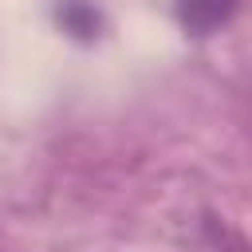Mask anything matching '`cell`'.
<instances>
[{"instance_id": "1", "label": "cell", "mask_w": 252, "mask_h": 252, "mask_svg": "<svg viewBox=\"0 0 252 252\" xmlns=\"http://www.w3.org/2000/svg\"><path fill=\"white\" fill-rule=\"evenodd\" d=\"M173 8H177V24L189 35H213L236 16L240 0H173Z\"/></svg>"}]
</instances>
